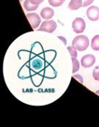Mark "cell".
Returning <instances> with one entry per match:
<instances>
[{"label": "cell", "mask_w": 99, "mask_h": 127, "mask_svg": "<svg viewBox=\"0 0 99 127\" xmlns=\"http://www.w3.org/2000/svg\"><path fill=\"white\" fill-rule=\"evenodd\" d=\"M72 46L80 52L84 51L89 46V39L85 35H78L75 37L72 42Z\"/></svg>", "instance_id": "obj_1"}, {"label": "cell", "mask_w": 99, "mask_h": 127, "mask_svg": "<svg viewBox=\"0 0 99 127\" xmlns=\"http://www.w3.org/2000/svg\"><path fill=\"white\" fill-rule=\"evenodd\" d=\"M56 29H57V23L53 20H48L42 23L38 31L52 33L54 31H55Z\"/></svg>", "instance_id": "obj_2"}, {"label": "cell", "mask_w": 99, "mask_h": 127, "mask_svg": "<svg viewBox=\"0 0 99 127\" xmlns=\"http://www.w3.org/2000/svg\"><path fill=\"white\" fill-rule=\"evenodd\" d=\"M72 27L74 31L79 34V33H81L82 32H84V30H85L86 27V24L85 21H84V19L81 18H76L72 24Z\"/></svg>", "instance_id": "obj_3"}, {"label": "cell", "mask_w": 99, "mask_h": 127, "mask_svg": "<svg viewBox=\"0 0 99 127\" xmlns=\"http://www.w3.org/2000/svg\"><path fill=\"white\" fill-rule=\"evenodd\" d=\"M87 16L90 21H95L99 19V7L91 6L87 10Z\"/></svg>", "instance_id": "obj_4"}, {"label": "cell", "mask_w": 99, "mask_h": 127, "mask_svg": "<svg viewBox=\"0 0 99 127\" xmlns=\"http://www.w3.org/2000/svg\"><path fill=\"white\" fill-rule=\"evenodd\" d=\"M96 57L93 55H87L84 56L81 60V65L84 68H90L94 65Z\"/></svg>", "instance_id": "obj_5"}, {"label": "cell", "mask_w": 99, "mask_h": 127, "mask_svg": "<svg viewBox=\"0 0 99 127\" xmlns=\"http://www.w3.org/2000/svg\"><path fill=\"white\" fill-rule=\"evenodd\" d=\"M26 17L28 18V21L30 23V24L33 29H36L39 27L40 24L41 22V19L40 18L38 14L28 13V14H26Z\"/></svg>", "instance_id": "obj_6"}, {"label": "cell", "mask_w": 99, "mask_h": 127, "mask_svg": "<svg viewBox=\"0 0 99 127\" xmlns=\"http://www.w3.org/2000/svg\"><path fill=\"white\" fill-rule=\"evenodd\" d=\"M40 16L43 19H51L54 16V10L50 7H44L40 11Z\"/></svg>", "instance_id": "obj_7"}, {"label": "cell", "mask_w": 99, "mask_h": 127, "mask_svg": "<svg viewBox=\"0 0 99 127\" xmlns=\"http://www.w3.org/2000/svg\"><path fill=\"white\" fill-rule=\"evenodd\" d=\"M81 7H83L82 0H71L68 4V7L71 10H76Z\"/></svg>", "instance_id": "obj_8"}, {"label": "cell", "mask_w": 99, "mask_h": 127, "mask_svg": "<svg viewBox=\"0 0 99 127\" xmlns=\"http://www.w3.org/2000/svg\"><path fill=\"white\" fill-rule=\"evenodd\" d=\"M24 7L27 11H32V10H37L38 7V5L33 4L32 3L30 2L29 0H26L24 3Z\"/></svg>", "instance_id": "obj_9"}, {"label": "cell", "mask_w": 99, "mask_h": 127, "mask_svg": "<svg viewBox=\"0 0 99 127\" xmlns=\"http://www.w3.org/2000/svg\"><path fill=\"white\" fill-rule=\"evenodd\" d=\"M91 47L95 51H99V35L93 37L92 39Z\"/></svg>", "instance_id": "obj_10"}, {"label": "cell", "mask_w": 99, "mask_h": 127, "mask_svg": "<svg viewBox=\"0 0 99 127\" xmlns=\"http://www.w3.org/2000/svg\"><path fill=\"white\" fill-rule=\"evenodd\" d=\"M32 66L35 70H40L43 68V62L40 60H34L32 62Z\"/></svg>", "instance_id": "obj_11"}, {"label": "cell", "mask_w": 99, "mask_h": 127, "mask_svg": "<svg viewBox=\"0 0 99 127\" xmlns=\"http://www.w3.org/2000/svg\"><path fill=\"white\" fill-rule=\"evenodd\" d=\"M72 63H73V73H75L77 72L79 69V62L76 57H71Z\"/></svg>", "instance_id": "obj_12"}, {"label": "cell", "mask_w": 99, "mask_h": 127, "mask_svg": "<svg viewBox=\"0 0 99 127\" xmlns=\"http://www.w3.org/2000/svg\"><path fill=\"white\" fill-rule=\"evenodd\" d=\"M68 50L70 52V55L71 56V57H77V55H78L77 50L74 46H68Z\"/></svg>", "instance_id": "obj_13"}, {"label": "cell", "mask_w": 99, "mask_h": 127, "mask_svg": "<svg viewBox=\"0 0 99 127\" xmlns=\"http://www.w3.org/2000/svg\"><path fill=\"white\" fill-rule=\"evenodd\" d=\"M64 1H62L60 0H49V3L50 5L53 7H59L63 4Z\"/></svg>", "instance_id": "obj_14"}, {"label": "cell", "mask_w": 99, "mask_h": 127, "mask_svg": "<svg viewBox=\"0 0 99 127\" xmlns=\"http://www.w3.org/2000/svg\"><path fill=\"white\" fill-rule=\"evenodd\" d=\"M93 77L96 80L99 81V66H96L93 70Z\"/></svg>", "instance_id": "obj_15"}, {"label": "cell", "mask_w": 99, "mask_h": 127, "mask_svg": "<svg viewBox=\"0 0 99 127\" xmlns=\"http://www.w3.org/2000/svg\"><path fill=\"white\" fill-rule=\"evenodd\" d=\"M82 1H83V7H87L91 4L94 0H82Z\"/></svg>", "instance_id": "obj_16"}, {"label": "cell", "mask_w": 99, "mask_h": 127, "mask_svg": "<svg viewBox=\"0 0 99 127\" xmlns=\"http://www.w3.org/2000/svg\"><path fill=\"white\" fill-rule=\"evenodd\" d=\"M31 3H32L33 4H35V5H39L40 4H41L43 0H29Z\"/></svg>", "instance_id": "obj_17"}, {"label": "cell", "mask_w": 99, "mask_h": 127, "mask_svg": "<svg viewBox=\"0 0 99 127\" xmlns=\"http://www.w3.org/2000/svg\"><path fill=\"white\" fill-rule=\"evenodd\" d=\"M74 77L76 79H77L79 82H81V83H83V79H82V77H81L80 75H79V74H74Z\"/></svg>", "instance_id": "obj_18"}, {"label": "cell", "mask_w": 99, "mask_h": 127, "mask_svg": "<svg viewBox=\"0 0 99 127\" xmlns=\"http://www.w3.org/2000/svg\"><path fill=\"white\" fill-rule=\"evenodd\" d=\"M59 38H60V39H62V40H64V41H65V43H64L65 44H66V43H66V40H65V39H64V38H62V37H60V36H59Z\"/></svg>", "instance_id": "obj_19"}, {"label": "cell", "mask_w": 99, "mask_h": 127, "mask_svg": "<svg viewBox=\"0 0 99 127\" xmlns=\"http://www.w3.org/2000/svg\"><path fill=\"white\" fill-rule=\"evenodd\" d=\"M96 93L97 95H99V91H96Z\"/></svg>", "instance_id": "obj_20"}, {"label": "cell", "mask_w": 99, "mask_h": 127, "mask_svg": "<svg viewBox=\"0 0 99 127\" xmlns=\"http://www.w3.org/2000/svg\"><path fill=\"white\" fill-rule=\"evenodd\" d=\"M60 1H65V0H60Z\"/></svg>", "instance_id": "obj_21"}, {"label": "cell", "mask_w": 99, "mask_h": 127, "mask_svg": "<svg viewBox=\"0 0 99 127\" xmlns=\"http://www.w3.org/2000/svg\"><path fill=\"white\" fill-rule=\"evenodd\" d=\"M20 1H22V0H20Z\"/></svg>", "instance_id": "obj_22"}]
</instances>
